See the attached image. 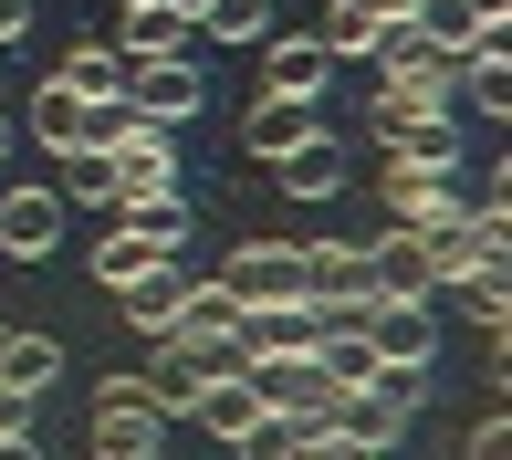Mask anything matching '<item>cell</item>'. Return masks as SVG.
I'll return each mask as SVG.
<instances>
[{"mask_svg": "<svg viewBox=\"0 0 512 460\" xmlns=\"http://www.w3.org/2000/svg\"><path fill=\"white\" fill-rule=\"evenodd\" d=\"M356 325H366V345H377V366H387L398 387H418V377L439 366V314H429V293H366Z\"/></svg>", "mask_w": 512, "mask_h": 460, "instance_id": "cell-1", "label": "cell"}, {"mask_svg": "<svg viewBox=\"0 0 512 460\" xmlns=\"http://www.w3.org/2000/svg\"><path fill=\"white\" fill-rule=\"evenodd\" d=\"M168 429H178V419H168L136 377H105V387H95V450H105V460H157V450H168Z\"/></svg>", "mask_w": 512, "mask_h": 460, "instance_id": "cell-2", "label": "cell"}, {"mask_svg": "<svg viewBox=\"0 0 512 460\" xmlns=\"http://www.w3.org/2000/svg\"><path fill=\"white\" fill-rule=\"evenodd\" d=\"M126 105L147 115V126H189V115L209 105V74L189 53H147V63H126Z\"/></svg>", "mask_w": 512, "mask_h": 460, "instance_id": "cell-3", "label": "cell"}, {"mask_svg": "<svg viewBox=\"0 0 512 460\" xmlns=\"http://www.w3.org/2000/svg\"><path fill=\"white\" fill-rule=\"evenodd\" d=\"M209 283L241 293V304H283V293H304V241H241Z\"/></svg>", "mask_w": 512, "mask_h": 460, "instance_id": "cell-4", "label": "cell"}, {"mask_svg": "<svg viewBox=\"0 0 512 460\" xmlns=\"http://www.w3.org/2000/svg\"><path fill=\"white\" fill-rule=\"evenodd\" d=\"M304 293L324 314H356L366 293H377V251L366 241H304Z\"/></svg>", "mask_w": 512, "mask_h": 460, "instance_id": "cell-5", "label": "cell"}, {"mask_svg": "<svg viewBox=\"0 0 512 460\" xmlns=\"http://www.w3.org/2000/svg\"><path fill=\"white\" fill-rule=\"evenodd\" d=\"M324 325L314 293H283V304H241V325H230V356H304Z\"/></svg>", "mask_w": 512, "mask_h": 460, "instance_id": "cell-6", "label": "cell"}, {"mask_svg": "<svg viewBox=\"0 0 512 460\" xmlns=\"http://www.w3.org/2000/svg\"><path fill=\"white\" fill-rule=\"evenodd\" d=\"M63 241V189L42 178V189H0V251L11 262H53Z\"/></svg>", "mask_w": 512, "mask_h": 460, "instance_id": "cell-7", "label": "cell"}, {"mask_svg": "<svg viewBox=\"0 0 512 460\" xmlns=\"http://www.w3.org/2000/svg\"><path fill=\"white\" fill-rule=\"evenodd\" d=\"M377 189H387V230H429L460 210V168H377Z\"/></svg>", "mask_w": 512, "mask_h": 460, "instance_id": "cell-8", "label": "cell"}, {"mask_svg": "<svg viewBox=\"0 0 512 460\" xmlns=\"http://www.w3.org/2000/svg\"><path fill=\"white\" fill-rule=\"evenodd\" d=\"M377 168H460V115H387Z\"/></svg>", "mask_w": 512, "mask_h": 460, "instance_id": "cell-9", "label": "cell"}, {"mask_svg": "<svg viewBox=\"0 0 512 460\" xmlns=\"http://www.w3.org/2000/svg\"><path fill=\"white\" fill-rule=\"evenodd\" d=\"M189 283H199V272H189V262H178V251H168V262H147V272H136V283H115V304H126V325H136V335L157 345V335L178 325V304H189Z\"/></svg>", "mask_w": 512, "mask_h": 460, "instance_id": "cell-10", "label": "cell"}, {"mask_svg": "<svg viewBox=\"0 0 512 460\" xmlns=\"http://www.w3.org/2000/svg\"><path fill=\"white\" fill-rule=\"evenodd\" d=\"M324 84H335V53H324L314 32H293V42H272V32H262V95L324 105Z\"/></svg>", "mask_w": 512, "mask_h": 460, "instance_id": "cell-11", "label": "cell"}, {"mask_svg": "<svg viewBox=\"0 0 512 460\" xmlns=\"http://www.w3.org/2000/svg\"><path fill=\"white\" fill-rule=\"evenodd\" d=\"M105 157H115V199L178 189V147H168V126H147V115H136V126H126V147H105Z\"/></svg>", "mask_w": 512, "mask_h": 460, "instance_id": "cell-12", "label": "cell"}, {"mask_svg": "<svg viewBox=\"0 0 512 460\" xmlns=\"http://www.w3.org/2000/svg\"><path fill=\"white\" fill-rule=\"evenodd\" d=\"M230 325H241V293H220V283H189V304H178V345H199V356H230Z\"/></svg>", "mask_w": 512, "mask_h": 460, "instance_id": "cell-13", "label": "cell"}, {"mask_svg": "<svg viewBox=\"0 0 512 460\" xmlns=\"http://www.w3.org/2000/svg\"><path fill=\"white\" fill-rule=\"evenodd\" d=\"M53 84H63V95H84V105L126 95V42H74V53L53 63Z\"/></svg>", "mask_w": 512, "mask_h": 460, "instance_id": "cell-14", "label": "cell"}, {"mask_svg": "<svg viewBox=\"0 0 512 460\" xmlns=\"http://www.w3.org/2000/svg\"><path fill=\"white\" fill-rule=\"evenodd\" d=\"M272 168H283V189H293V199H335V189H345V147H335L324 126L304 136V147H283Z\"/></svg>", "mask_w": 512, "mask_h": 460, "instance_id": "cell-15", "label": "cell"}, {"mask_svg": "<svg viewBox=\"0 0 512 460\" xmlns=\"http://www.w3.org/2000/svg\"><path fill=\"white\" fill-rule=\"evenodd\" d=\"M377 32H387V21L366 11V0H324V21H314V42L335 63H377Z\"/></svg>", "mask_w": 512, "mask_h": 460, "instance_id": "cell-16", "label": "cell"}, {"mask_svg": "<svg viewBox=\"0 0 512 460\" xmlns=\"http://www.w3.org/2000/svg\"><path fill=\"white\" fill-rule=\"evenodd\" d=\"M63 168V210H115V157L105 147H53Z\"/></svg>", "mask_w": 512, "mask_h": 460, "instance_id": "cell-17", "label": "cell"}, {"mask_svg": "<svg viewBox=\"0 0 512 460\" xmlns=\"http://www.w3.org/2000/svg\"><path fill=\"white\" fill-rule=\"evenodd\" d=\"M304 136H314V105L262 95V105H251V126H241V147H251V157H283V147H304Z\"/></svg>", "mask_w": 512, "mask_h": 460, "instance_id": "cell-18", "label": "cell"}, {"mask_svg": "<svg viewBox=\"0 0 512 460\" xmlns=\"http://www.w3.org/2000/svg\"><path fill=\"white\" fill-rule=\"evenodd\" d=\"M189 21L168 11V0H126V63H147V53H189Z\"/></svg>", "mask_w": 512, "mask_h": 460, "instance_id": "cell-19", "label": "cell"}, {"mask_svg": "<svg viewBox=\"0 0 512 460\" xmlns=\"http://www.w3.org/2000/svg\"><path fill=\"white\" fill-rule=\"evenodd\" d=\"M366 251H377V293H439V283H429V251H418V230H377Z\"/></svg>", "mask_w": 512, "mask_h": 460, "instance_id": "cell-20", "label": "cell"}, {"mask_svg": "<svg viewBox=\"0 0 512 460\" xmlns=\"http://www.w3.org/2000/svg\"><path fill=\"white\" fill-rule=\"evenodd\" d=\"M53 377H63V345H53V335H11V345H0V387H21V398H42Z\"/></svg>", "mask_w": 512, "mask_h": 460, "instance_id": "cell-21", "label": "cell"}, {"mask_svg": "<svg viewBox=\"0 0 512 460\" xmlns=\"http://www.w3.org/2000/svg\"><path fill=\"white\" fill-rule=\"evenodd\" d=\"M147 262H168V251H157V241H147V230H136V220H115L105 241H95V283H105V293H115V283H136V272H147Z\"/></svg>", "mask_w": 512, "mask_h": 460, "instance_id": "cell-22", "label": "cell"}, {"mask_svg": "<svg viewBox=\"0 0 512 460\" xmlns=\"http://www.w3.org/2000/svg\"><path fill=\"white\" fill-rule=\"evenodd\" d=\"M84 126V95H63V84H32V105H21V136H42V147H74Z\"/></svg>", "mask_w": 512, "mask_h": 460, "instance_id": "cell-23", "label": "cell"}, {"mask_svg": "<svg viewBox=\"0 0 512 460\" xmlns=\"http://www.w3.org/2000/svg\"><path fill=\"white\" fill-rule=\"evenodd\" d=\"M115 210H126L136 230H147L157 251H189V199H178V189H147V199H115Z\"/></svg>", "mask_w": 512, "mask_h": 460, "instance_id": "cell-24", "label": "cell"}, {"mask_svg": "<svg viewBox=\"0 0 512 460\" xmlns=\"http://www.w3.org/2000/svg\"><path fill=\"white\" fill-rule=\"evenodd\" d=\"M272 0H199V42H262Z\"/></svg>", "mask_w": 512, "mask_h": 460, "instance_id": "cell-25", "label": "cell"}, {"mask_svg": "<svg viewBox=\"0 0 512 460\" xmlns=\"http://www.w3.org/2000/svg\"><path fill=\"white\" fill-rule=\"evenodd\" d=\"M0 450H32V398L21 387H0Z\"/></svg>", "mask_w": 512, "mask_h": 460, "instance_id": "cell-26", "label": "cell"}, {"mask_svg": "<svg viewBox=\"0 0 512 460\" xmlns=\"http://www.w3.org/2000/svg\"><path fill=\"white\" fill-rule=\"evenodd\" d=\"M32 21H42V0H0V42H21Z\"/></svg>", "mask_w": 512, "mask_h": 460, "instance_id": "cell-27", "label": "cell"}, {"mask_svg": "<svg viewBox=\"0 0 512 460\" xmlns=\"http://www.w3.org/2000/svg\"><path fill=\"white\" fill-rule=\"evenodd\" d=\"M366 11H377V21H408V11H418V0H366Z\"/></svg>", "mask_w": 512, "mask_h": 460, "instance_id": "cell-28", "label": "cell"}, {"mask_svg": "<svg viewBox=\"0 0 512 460\" xmlns=\"http://www.w3.org/2000/svg\"><path fill=\"white\" fill-rule=\"evenodd\" d=\"M168 11H178V21H189V32H199V0H168Z\"/></svg>", "mask_w": 512, "mask_h": 460, "instance_id": "cell-29", "label": "cell"}, {"mask_svg": "<svg viewBox=\"0 0 512 460\" xmlns=\"http://www.w3.org/2000/svg\"><path fill=\"white\" fill-rule=\"evenodd\" d=\"M0 147H11V126H0Z\"/></svg>", "mask_w": 512, "mask_h": 460, "instance_id": "cell-30", "label": "cell"}, {"mask_svg": "<svg viewBox=\"0 0 512 460\" xmlns=\"http://www.w3.org/2000/svg\"><path fill=\"white\" fill-rule=\"evenodd\" d=\"M0 345H11V325H0Z\"/></svg>", "mask_w": 512, "mask_h": 460, "instance_id": "cell-31", "label": "cell"}, {"mask_svg": "<svg viewBox=\"0 0 512 460\" xmlns=\"http://www.w3.org/2000/svg\"><path fill=\"white\" fill-rule=\"evenodd\" d=\"M0 105H11V95H0Z\"/></svg>", "mask_w": 512, "mask_h": 460, "instance_id": "cell-32", "label": "cell"}]
</instances>
